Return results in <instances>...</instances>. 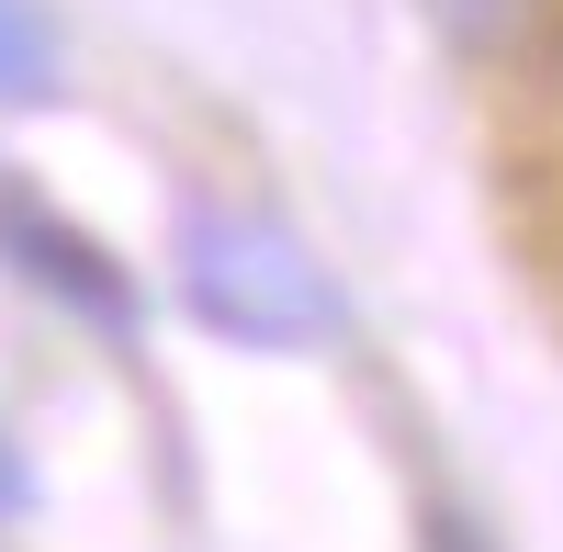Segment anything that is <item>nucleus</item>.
<instances>
[{
  "label": "nucleus",
  "mask_w": 563,
  "mask_h": 552,
  "mask_svg": "<svg viewBox=\"0 0 563 552\" xmlns=\"http://www.w3.org/2000/svg\"><path fill=\"white\" fill-rule=\"evenodd\" d=\"M180 294H192V316L214 339H238V350H316L339 328V294H327L316 249L294 225H271V214H238V203L180 225Z\"/></svg>",
  "instance_id": "nucleus-1"
},
{
  "label": "nucleus",
  "mask_w": 563,
  "mask_h": 552,
  "mask_svg": "<svg viewBox=\"0 0 563 552\" xmlns=\"http://www.w3.org/2000/svg\"><path fill=\"white\" fill-rule=\"evenodd\" d=\"M0 249H12V271H34V283H57L79 316H90V328H135V294H124V271L102 260V249H90V238H68V225L57 214H0Z\"/></svg>",
  "instance_id": "nucleus-2"
},
{
  "label": "nucleus",
  "mask_w": 563,
  "mask_h": 552,
  "mask_svg": "<svg viewBox=\"0 0 563 552\" xmlns=\"http://www.w3.org/2000/svg\"><path fill=\"white\" fill-rule=\"evenodd\" d=\"M417 23L462 68H541L563 45V0H417Z\"/></svg>",
  "instance_id": "nucleus-3"
},
{
  "label": "nucleus",
  "mask_w": 563,
  "mask_h": 552,
  "mask_svg": "<svg viewBox=\"0 0 563 552\" xmlns=\"http://www.w3.org/2000/svg\"><path fill=\"white\" fill-rule=\"evenodd\" d=\"M45 79H57V23L34 0H0V102H34Z\"/></svg>",
  "instance_id": "nucleus-4"
}]
</instances>
